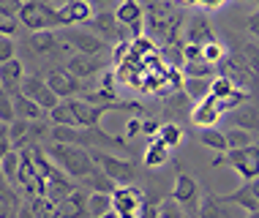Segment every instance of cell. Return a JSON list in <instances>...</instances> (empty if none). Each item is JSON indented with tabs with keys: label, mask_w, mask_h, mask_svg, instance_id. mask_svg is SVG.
Here are the masks:
<instances>
[{
	"label": "cell",
	"mask_w": 259,
	"mask_h": 218,
	"mask_svg": "<svg viewBox=\"0 0 259 218\" xmlns=\"http://www.w3.org/2000/svg\"><path fill=\"white\" fill-rule=\"evenodd\" d=\"M50 161H55V166H60V169L74 180H85L88 175L96 169L93 158H90V150L76 147V145L52 142L50 145Z\"/></svg>",
	"instance_id": "obj_1"
},
{
	"label": "cell",
	"mask_w": 259,
	"mask_h": 218,
	"mask_svg": "<svg viewBox=\"0 0 259 218\" xmlns=\"http://www.w3.org/2000/svg\"><path fill=\"white\" fill-rule=\"evenodd\" d=\"M17 19L22 22L27 30L38 33V30H55V27H66L63 25V17L60 11L50 3H41V0H25L19 6V14Z\"/></svg>",
	"instance_id": "obj_2"
},
{
	"label": "cell",
	"mask_w": 259,
	"mask_h": 218,
	"mask_svg": "<svg viewBox=\"0 0 259 218\" xmlns=\"http://www.w3.org/2000/svg\"><path fill=\"white\" fill-rule=\"evenodd\" d=\"M215 166L219 164H227L240 175L246 183L251 180H259V142L248 145V147H240V150H227V156L215 158L213 161Z\"/></svg>",
	"instance_id": "obj_3"
},
{
	"label": "cell",
	"mask_w": 259,
	"mask_h": 218,
	"mask_svg": "<svg viewBox=\"0 0 259 218\" xmlns=\"http://www.w3.org/2000/svg\"><path fill=\"white\" fill-rule=\"evenodd\" d=\"M219 74H221V76H227V79L232 82L235 88H243L246 93H248V90H254V88L259 85V74L248 66L246 60L240 58V52L227 55V58L219 63Z\"/></svg>",
	"instance_id": "obj_4"
},
{
	"label": "cell",
	"mask_w": 259,
	"mask_h": 218,
	"mask_svg": "<svg viewBox=\"0 0 259 218\" xmlns=\"http://www.w3.org/2000/svg\"><path fill=\"white\" fill-rule=\"evenodd\" d=\"M145 202H148V196H145L142 188L117 186L115 191H112V213H115L117 218H139Z\"/></svg>",
	"instance_id": "obj_5"
},
{
	"label": "cell",
	"mask_w": 259,
	"mask_h": 218,
	"mask_svg": "<svg viewBox=\"0 0 259 218\" xmlns=\"http://www.w3.org/2000/svg\"><path fill=\"white\" fill-rule=\"evenodd\" d=\"M90 158H93V164L99 166L109 180H115L117 186H131V180H134V175H137L131 161L109 156V153H104V150H90Z\"/></svg>",
	"instance_id": "obj_6"
},
{
	"label": "cell",
	"mask_w": 259,
	"mask_h": 218,
	"mask_svg": "<svg viewBox=\"0 0 259 218\" xmlns=\"http://www.w3.org/2000/svg\"><path fill=\"white\" fill-rule=\"evenodd\" d=\"M17 183L22 186V191L33 199H44V191H47V183L44 178L36 172L33 166V158H30V150H22L19 153V172H17Z\"/></svg>",
	"instance_id": "obj_7"
},
{
	"label": "cell",
	"mask_w": 259,
	"mask_h": 218,
	"mask_svg": "<svg viewBox=\"0 0 259 218\" xmlns=\"http://www.w3.org/2000/svg\"><path fill=\"white\" fill-rule=\"evenodd\" d=\"M172 199L180 205V210H191V213H197L199 199H202V191H199L197 180H194L191 175L180 172L178 180H175V188H172Z\"/></svg>",
	"instance_id": "obj_8"
},
{
	"label": "cell",
	"mask_w": 259,
	"mask_h": 218,
	"mask_svg": "<svg viewBox=\"0 0 259 218\" xmlns=\"http://www.w3.org/2000/svg\"><path fill=\"white\" fill-rule=\"evenodd\" d=\"M22 96L33 98V101H36L44 112H52V109L60 104V98L52 93V88L47 85V79H41V76H25V82H22Z\"/></svg>",
	"instance_id": "obj_9"
},
{
	"label": "cell",
	"mask_w": 259,
	"mask_h": 218,
	"mask_svg": "<svg viewBox=\"0 0 259 218\" xmlns=\"http://www.w3.org/2000/svg\"><path fill=\"white\" fill-rule=\"evenodd\" d=\"M22 82H25V66L22 60H9V63H0V90L6 96H19L22 93Z\"/></svg>",
	"instance_id": "obj_10"
},
{
	"label": "cell",
	"mask_w": 259,
	"mask_h": 218,
	"mask_svg": "<svg viewBox=\"0 0 259 218\" xmlns=\"http://www.w3.org/2000/svg\"><path fill=\"white\" fill-rule=\"evenodd\" d=\"M115 19L120 27H128L131 36H142V22H145V9L137 3V0H123L115 11Z\"/></svg>",
	"instance_id": "obj_11"
},
{
	"label": "cell",
	"mask_w": 259,
	"mask_h": 218,
	"mask_svg": "<svg viewBox=\"0 0 259 218\" xmlns=\"http://www.w3.org/2000/svg\"><path fill=\"white\" fill-rule=\"evenodd\" d=\"M221 117H224V109L213 96H205L202 101H197V109L191 112V123L199 125V128H215Z\"/></svg>",
	"instance_id": "obj_12"
},
{
	"label": "cell",
	"mask_w": 259,
	"mask_h": 218,
	"mask_svg": "<svg viewBox=\"0 0 259 218\" xmlns=\"http://www.w3.org/2000/svg\"><path fill=\"white\" fill-rule=\"evenodd\" d=\"M55 218H88V194L74 188L66 199L55 205Z\"/></svg>",
	"instance_id": "obj_13"
},
{
	"label": "cell",
	"mask_w": 259,
	"mask_h": 218,
	"mask_svg": "<svg viewBox=\"0 0 259 218\" xmlns=\"http://www.w3.org/2000/svg\"><path fill=\"white\" fill-rule=\"evenodd\" d=\"M68 107L74 112V120H76V128H99L101 117H104V107H90L82 98H68Z\"/></svg>",
	"instance_id": "obj_14"
},
{
	"label": "cell",
	"mask_w": 259,
	"mask_h": 218,
	"mask_svg": "<svg viewBox=\"0 0 259 218\" xmlns=\"http://www.w3.org/2000/svg\"><path fill=\"white\" fill-rule=\"evenodd\" d=\"M71 76H76V79H90V76L101 74L104 71V60L99 58V55H79L76 52L71 60H68V68H66Z\"/></svg>",
	"instance_id": "obj_15"
},
{
	"label": "cell",
	"mask_w": 259,
	"mask_h": 218,
	"mask_svg": "<svg viewBox=\"0 0 259 218\" xmlns=\"http://www.w3.org/2000/svg\"><path fill=\"white\" fill-rule=\"evenodd\" d=\"M47 85L52 88V93L58 96L60 101H68V98H74L82 90V82L76 79V76H71L68 71H50Z\"/></svg>",
	"instance_id": "obj_16"
},
{
	"label": "cell",
	"mask_w": 259,
	"mask_h": 218,
	"mask_svg": "<svg viewBox=\"0 0 259 218\" xmlns=\"http://www.w3.org/2000/svg\"><path fill=\"white\" fill-rule=\"evenodd\" d=\"M63 41H66V47L68 44L76 47L79 55H101V49H104V38H99L96 33H88V30H71L63 36Z\"/></svg>",
	"instance_id": "obj_17"
},
{
	"label": "cell",
	"mask_w": 259,
	"mask_h": 218,
	"mask_svg": "<svg viewBox=\"0 0 259 218\" xmlns=\"http://www.w3.org/2000/svg\"><path fill=\"white\" fill-rule=\"evenodd\" d=\"M90 25H93V30H96V36L99 38H115V41H125L123 38V27L117 25V19H115V14H109V11H101V14H96L93 19H90Z\"/></svg>",
	"instance_id": "obj_18"
},
{
	"label": "cell",
	"mask_w": 259,
	"mask_h": 218,
	"mask_svg": "<svg viewBox=\"0 0 259 218\" xmlns=\"http://www.w3.org/2000/svg\"><path fill=\"white\" fill-rule=\"evenodd\" d=\"M215 33L213 27H210V22L205 17H194L191 22H188L186 27V44H197V47H205L207 41H213Z\"/></svg>",
	"instance_id": "obj_19"
},
{
	"label": "cell",
	"mask_w": 259,
	"mask_h": 218,
	"mask_svg": "<svg viewBox=\"0 0 259 218\" xmlns=\"http://www.w3.org/2000/svg\"><path fill=\"white\" fill-rule=\"evenodd\" d=\"M60 17H63V25H76V22H90L93 19V9L85 0H71V3L60 6Z\"/></svg>",
	"instance_id": "obj_20"
},
{
	"label": "cell",
	"mask_w": 259,
	"mask_h": 218,
	"mask_svg": "<svg viewBox=\"0 0 259 218\" xmlns=\"http://www.w3.org/2000/svg\"><path fill=\"white\" fill-rule=\"evenodd\" d=\"M11 104H14V117H19V120H27V123L44 120V109H41L33 98H27V96L19 93V96L11 98Z\"/></svg>",
	"instance_id": "obj_21"
},
{
	"label": "cell",
	"mask_w": 259,
	"mask_h": 218,
	"mask_svg": "<svg viewBox=\"0 0 259 218\" xmlns=\"http://www.w3.org/2000/svg\"><path fill=\"white\" fill-rule=\"evenodd\" d=\"M74 183L66 178V172L58 175V178H52V180H47V191H44V199L47 202H52V205H58L60 199H66L68 194L74 191Z\"/></svg>",
	"instance_id": "obj_22"
},
{
	"label": "cell",
	"mask_w": 259,
	"mask_h": 218,
	"mask_svg": "<svg viewBox=\"0 0 259 218\" xmlns=\"http://www.w3.org/2000/svg\"><path fill=\"white\" fill-rule=\"evenodd\" d=\"M221 199H224V202H232V205H240L243 210H248L251 215L259 213V202H256V196H254V191H251L248 183H246V186H240L237 191L227 194V196H221Z\"/></svg>",
	"instance_id": "obj_23"
},
{
	"label": "cell",
	"mask_w": 259,
	"mask_h": 218,
	"mask_svg": "<svg viewBox=\"0 0 259 218\" xmlns=\"http://www.w3.org/2000/svg\"><path fill=\"white\" fill-rule=\"evenodd\" d=\"M166 161H169V147H164L161 142H156V139H150L148 147H145V166L158 169V166L166 164Z\"/></svg>",
	"instance_id": "obj_24"
},
{
	"label": "cell",
	"mask_w": 259,
	"mask_h": 218,
	"mask_svg": "<svg viewBox=\"0 0 259 218\" xmlns=\"http://www.w3.org/2000/svg\"><path fill=\"white\" fill-rule=\"evenodd\" d=\"M85 183H88V191H90V194H112V191L117 188V183H115V180H109L107 175L99 169V166H96V169L88 175Z\"/></svg>",
	"instance_id": "obj_25"
},
{
	"label": "cell",
	"mask_w": 259,
	"mask_h": 218,
	"mask_svg": "<svg viewBox=\"0 0 259 218\" xmlns=\"http://www.w3.org/2000/svg\"><path fill=\"white\" fill-rule=\"evenodd\" d=\"M153 139H156V142H161L164 147H169V150H175V147L183 142V128H180L178 123H164Z\"/></svg>",
	"instance_id": "obj_26"
},
{
	"label": "cell",
	"mask_w": 259,
	"mask_h": 218,
	"mask_svg": "<svg viewBox=\"0 0 259 218\" xmlns=\"http://www.w3.org/2000/svg\"><path fill=\"white\" fill-rule=\"evenodd\" d=\"M232 123L237 125V128H246V131H259V109L256 107H243L232 112Z\"/></svg>",
	"instance_id": "obj_27"
},
{
	"label": "cell",
	"mask_w": 259,
	"mask_h": 218,
	"mask_svg": "<svg viewBox=\"0 0 259 218\" xmlns=\"http://www.w3.org/2000/svg\"><path fill=\"white\" fill-rule=\"evenodd\" d=\"M17 210H19V202L3 178L0 180V218H17Z\"/></svg>",
	"instance_id": "obj_28"
},
{
	"label": "cell",
	"mask_w": 259,
	"mask_h": 218,
	"mask_svg": "<svg viewBox=\"0 0 259 218\" xmlns=\"http://www.w3.org/2000/svg\"><path fill=\"white\" fill-rule=\"evenodd\" d=\"M219 74V68L210 66L205 60H194V63H183V76L186 79H213Z\"/></svg>",
	"instance_id": "obj_29"
},
{
	"label": "cell",
	"mask_w": 259,
	"mask_h": 218,
	"mask_svg": "<svg viewBox=\"0 0 259 218\" xmlns=\"http://www.w3.org/2000/svg\"><path fill=\"white\" fill-rule=\"evenodd\" d=\"M112 213V194H88V218Z\"/></svg>",
	"instance_id": "obj_30"
},
{
	"label": "cell",
	"mask_w": 259,
	"mask_h": 218,
	"mask_svg": "<svg viewBox=\"0 0 259 218\" xmlns=\"http://www.w3.org/2000/svg\"><path fill=\"white\" fill-rule=\"evenodd\" d=\"M224 137H227V147H229V150H240V147L254 145V134L246 131V128H237V125L224 128Z\"/></svg>",
	"instance_id": "obj_31"
},
{
	"label": "cell",
	"mask_w": 259,
	"mask_h": 218,
	"mask_svg": "<svg viewBox=\"0 0 259 218\" xmlns=\"http://www.w3.org/2000/svg\"><path fill=\"white\" fill-rule=\"evenodd\" d=\"M58 44H60V41H58V36H55L52 30H38V33H33V36H30L33 52H41V55L55 52V47H58Z\"/></svg>",
	"instance_id": "obj_32"
},
{
	"label": "cell",
	"mask_w": 259,
	"mask_h": 218,
	"mask_svg": "<svg viewBox=\"0 0 259 218\" xmlns=\"http://www.w3.org/2000/svg\"><path fill=\"white\" fill-rule=\"evenodd\" d=\"M199 139H202V145L210 147V150H215V153H227L229 147H227V137H224V131L215 125V128H202L199 134Z\"/></svg>",
	"instance_id": "obj_33"
},
{
	"label": "cell",
	"mask_w": 259,
	"mask_h": 218,
	"mask_svg": "<svg viewBox=\"0 0 259 218\" xmlns=\"http://www.w3.org/2000/svg\"><path fill=\"white\" fill-rule=\"evenodd\" d=\"M235 90H237V88H235L232 82L227 79V76L215 74L213 79H210V90H207V96H213L215 101H224V98H227V96H232Z\"/></svg>",
	"instance_id": "obj_34"
},
{
	"label": "cell",
	"mask_w": 259,
	"mask_h": 218,
	"mask_svg": "<svg viewBox=\"0 0 259 218\" xmlns=\"http://www.w3.org/2000/svg\"><path fill=\"white\" fill-rule=\"evenodd\" d=\"M50 120L55 125H66V128H76V120H74V112L68 107V101H60L58 107L50 112Z\"/></svg>",
	"instance_id": "obj_35"
},
{
	"label": "cell",
	"mask_w": 259,
	"mask_h": 218,
	"mask_svg": "<svg viewBox=\"0 0 259 218\" xmlns=\"http://www.w3.org/2000/svg\"><path fill=\"white\" fill-rule=\"evenodd\" d=\"M227 58V49H224V44L219 38H213V41H207L205 47H202V60L210 63V66H215L219 68V63Z\"/></svg>",
	"instance_id": "obj_36"
},
{
	"label": "cell",
	"mask_w": 259,
	"mask_h": 218,
	"mask_svg": "<svg viewBox=\"0 0 259 218\" xmlns=\"http://www.w3.org/2000/svg\"><path fill=\"white\" fill-rule=\"evenodd\" d=\"M6 134H9V142H11V145H22V139L30 137V123L14 117V120L6 125Z\"/></svg>",
	"instance_id": "obj_37"
},
{
	"label": "cell",
	"mask_w": 259,
	"mask_h": 218,
	"mask_svg": "<svg viewBox=\"0 0 259 218\" xmlns=\"http://www.w3.org/2000/svg\"><path fill=\"white\" fill-rule=\"evenodd\" d=\"M210 90V79H186L183 85V93L191 98V101H202Z\"/></svg>",
	"instance_id": "obj_38"
},
{
	"label": "cell",
	"mask_w": 259,
	"mask_h": 218,
	"mask_svg": "<svg viewBox=\"0 0 259 218\" xmlns=\"http://www.w3.org/2000/svg\"><path fill=\"white\" fill-rule=\"evenodd\" d=\"M0 169L6 175V183H17V172H19V153L17 150H9L6 158L0 161Z\"/></svg>",
	"instance_id": "obj_39"
},
{
	"label": "cell",
	"mask_w": 259,
	"mask_h": 218,
	"mask_svg": "<svg viewBox=\"0 0 259 218\" xmlns=\"http://www.w3.org/2000/svg\"><path fill=\"white\" fill-rule=\"evenodd\" d=\"M199 218H221V213H219V199L215 196H210V194H205L199 199Z\"/></svg>",
	"instance_id": "obj_40"
},
{
	"label": "cell",
	"mask_w": 259,
	"mask_h": 218,
	"mask_svg": "<svg viewBox=\"0 0 259 218\" xmlns=\"http://www.w3.org/2000/svg\"><path fill=\"white\" fill-rule=\"evenodd\" d=\"M164 101H166V107H169V112H186L188 107H191V98H188V96L183 93V90L164 96Z\"/></svg>",
	"instance_id": "obj_41"
},
{
	"label": "cell",
	"mask_w": 259,
	"mask_h": 218,
	"mask_svg": "<svg viewBox=\"0 0 259 218\" xmlns=\"http://www.w3.org/2000/svg\"><path fill=\"white\" fill-rule=\"evenodd\" d=\"M246 101H248V93L237 88L232 96H227V98H224V101H219V104H221V109H224V112H232L235 107H240V104H246Z\"/></svg>",
	"instance_id": "obj_42"
},
{
	"label": "cell",
	"mask_w": 259,
	"mask_h": 218,
	"mask_svg": "<svg viewBox=\"0 0 259 218\" xmlns=\"http://www.w3.org/2000/svg\"><path fill=\"white\" fill-rule=\"evenodd\" d=\"M240 58L259 74V47H256V44H243V47H240Z\"/></svg>",
	"instance_id": "obj_43"
},
{
	"label": "cell",
	"mask_w": 259,
	"mask_h": 218,
	"mask_svg": "<svg viewBox=\"0 0 259 218\" xmlns=\"http://www.w3.org/2000/svg\"><path fill=\"white\" fill-rule=\"evenodd\" d=\"M14 120V104H11V96H6L3 90H0V123L9 125Z\"/></svg>",
	"instance_id": "obj_44"
},
{
	"label": "cell",
	"mask_w": 259,
	"mask_h": 218,
	"mask_svg": "<svg viewBox=\"0 0 259 218\" xmlns=\"http://www.w3.org/2000/svg\"><path fill=\"white\" fill-rule=\"evenodd\" d=\"M158 218H186L183 210H180V205L175 199H166L164 205L158 207Z\"/></svg>",
	"instance_id": "obj_45"
},
{
	"label": "cell",
	"mask_w": 259,
	"mask_h": 218,
	"mask_svg": "<svg viewBox=\"0 0 259 218\" xmlns=\"http://www.w3.org/2000/svg\"><path fill=\"white\" fill-rule=\"evenodd\" d=\"M17 30H19V19H17V17H6V14H0V36L11 38Z\"/></svg>",
	"instance_id": "obj_46"
},
{
	"label": "cell",
	"mask_w": 259,
	"mask_h": 218,
	"mask_svg": "<svg viewBox=\"0 0 259 218\" xmlns=\"http://www.w3.org/2000/svg\"><path fill=\"white\" fill-rule=\"evenodd\" d=\"M117 74H115V68H109V71H101V88L99 90H107V93H115L117 90Z\"/></svg>",
	"instance_id": "obj_47"
},
{
	"label": "cell",
	"mask_w": 259,
	"mask_h": 218,
	"mask_svg": "<svg viewBox=\"0 0 259 218\" xmlns=\"http://www.w3.org/2000/svg\"><path fill=\"white\" fill-rule=\"evenodd\" d=\"M9 60H14V41L0 36V63H9Z\"/></svg>",
	"instance_id": "obj_48"
},
{
	"label": "cell",
	"mask_w": 259,
	"mask_h": 218,
	"mask_svg": "<svg viewBox=\"0 0 259 218\" xmlns=\"http://www.w3.org/2000/svg\"><path fill=\"white\" fill-rule=\"evenodd\" d=\"M139 134H142V120H139V117H128V120H125V137L134 139Z\"/></svg>",
	"instance_id": "obj_49"
},
{
	"label": "cell",
	"mask_w": 259,
	"mask_h": 218,
	"mask_svg": "<svg viewBox=\"0 0 259 218\" xmlns=\"http://www.w3.org/2000/svg\"><path fill=\"white\" fill-rule=\"evenodd\" d=\"M158 128H161V123H158V120H142V134H145L148 139H153V137H156V134H158Z\"/></svg>",
	"instance_id": "obj_50"
},
{
	"label": "cell",
	"mask_w": 259,
	"mask_h": 218,
	"mask_svg": "<svg viewBox=\"0 0 259 218\" xmlns=\"http://www.w3.org/2000/svg\"><path fill=\"white\" fill-rule=\"evenodd\" d=\"M139 218H158V207L150 205V202H145V207H142V213H139Z\"/></svg>",
	"instance_id": "obj_51"
},
{
	"label": "cell",
	"mask_w": 259,
	"mask_h": 218,
	"mask_svg": "<svg viewBox=\"0 0 259 218\" xmlns=\"http://www.w3.org/2000/svg\"><path fill=\"white\" fill-rule=\"evenodd\" d=\"M248 30H251V33H254V36L259 38V11H254V14L248 17Z\"/></svg>",
	"instance_id": "obj_52"
},
{
	"label": "cell",
	"mask_w": 259,
	"mask_h": 218,
	"mask_svg": "<svg viewBox=\"0 0 259 218\" xmlns=\"http://www.w3.org/2000/svg\"><path fill=\"white\" fill-rule=\"evenodd\" d=\"M17 218H36V210H33L30 205H19V210H17Z\"/></svg>",
	"instance_id": "obj_53"
},
{
	"label": "cell",
	"mask_w": 259,
	"mask_h": 218,
	"mask_svg": "<svg viewBox=\"0 0 259 218\" xmlns=\"http://www.w3.org/2000/svg\"><path fill=\"white\" fill-rule=\"evenodd\" d=\"M224 3H227V0H197V6H205V9H219Z\"/></svg>",
	"instance_id": "obj_54"
},
{
	"label": "cell",
	"mask_w": 259,
	"mask_h": 218,
	"mask_svg": "<svg viewBox=\"0 0 259 218\" xmlns=\"http://www.w3.org/2000/svg\"><path fill=\"white\" fill-rule=\"evenodd\" d=\"M248 186H251V191H254V196H256V202H259V180H251Z\"/></svg>",
	"instance_id": "obj_55"
},
{
	"label": "cell",
	"mask_w": 259,
	"mask_h": 218,
	"mask_svg": "<svg viewBox=\"0 0 259 218\" xmlns=\"http://www.w3.org/2000/svg\"><path fill=\"white\" fill-rule=\"evenodd\" d=\"M55 3H60V6H66V3H71V0H55Z\"/></svg>",
	"instance_id": "obj_56"
},
{
	"label": "cell",
	"mask_w": 259,
	"mask_h": 218,
	"mask_svg": "<svg viewBox=\"0 0 259 218\" xmlns=\"http://www.w3.org/2000/svg\"><path fill=\"white\" fill-rule=\"evenodd\" d=\"M101 218H117L115 213H107V215H101Z\"/></svg>",
	"instance_id": "obj_57"
},
{
	"label": "cell",
	"mask_w": 259,
	"mask_h": 218,
	"mask_svg": "<svg viewBox=\"0 0 259 218\" xmlns=\"http://www.w3.org/2000/svg\"><path fill=\"white\" fill-rule=\"evenodd\" d=\"M85 3H104V0H85Z\"/></svg>",
	"instance_id": "obj_58"
},
{
	"label": "cell",
	"mask_w": 259,
	"mask_h": 218,
	"mask_svg": "<svg viewBox=\"0 0 259 218\" xmlns=\"http://www.w3.org/2000/svg\"><path fill=\"white\" fill-rule=\"evenodd\" d=\"M183 3H197V0H183Z\"/></svg>",
	"instance_id": "obj_59"
},
{
	"label": "cell",
	"mask_w": 259,
	"mask_h": 218,
	"mask_svg": "<svg viewBox=\"0 0 259 218\" xmlns=\"http://www.w3.org/2000/svg\"><path fill=\"white\" fill-rule=\"evenodd\" d=\"M120 3H123V0H120Z\"/></svg>",
	"instance_id": "obj_60"
}]
</instances>
